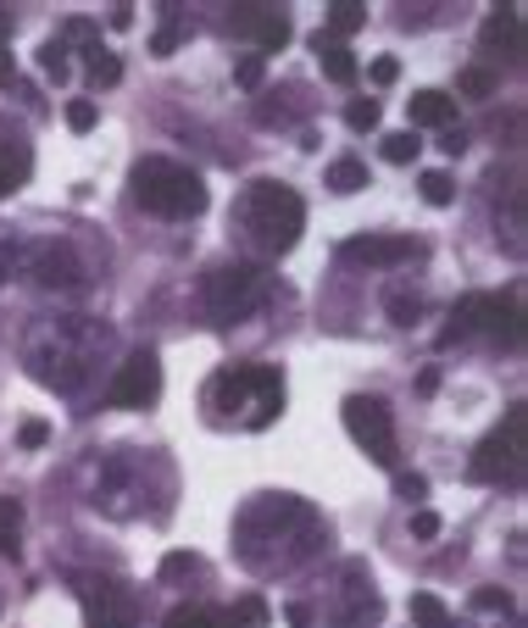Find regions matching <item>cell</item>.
<instances>
[{"mask_svg":"<svg viewBox=\"0 0 528 628\" xmlns=\"http://www.w3.org/2000/svg\"><path fill=\"white\" fill-rule=\"evenodd\" d=\"M378 117H384V106H378V101H351V106H345V123H351L356 134L378 128Z\"/></svg>","mask_w":528,"mask_h":628,"instance_id":"obj_35","label":"cell"},{"mask_svg":"<svg viewBox=\"0 0 528 628\" xmlns=\"http://www.w3.org/2000/svg\"><path fill=\"white\" fill-rule=\"evenodd\" d=\"M462 340H490L506 351H523V289H501V296H462L440 346H462Z\"/></svg>","mask_w":528,"mask_h":628,"instance_id":"obj_7","label":"cell"},{"mask_svg":"<svg viewBox=\"0 0 528 628\" xmlns=\"http://www.w3.org/2000/svg\"><path fill=\"white\" fill-rule=\"evenodd\" d=\"M440 151H445V156H462V151H467V134H462V123H451V128H445Z\"/></svg>","mask_w":528,"mask_h":628,"instance_id":"obj_43","label":"cell"},{"mask_svg":"<svg viewBox=\"0 0 528 628\" xmlns=\"http://www.w3.org/2000/svg\"><path fill=\"white\" fill-rule=\"evenodd\" d=\"M356 28H367V7H356V0H340V7L328 12V39H351Z\"/></svg>","mask_w":528,"mask_h":628,"instance_id":"obj_25","label":"cell"},{"mask_svg":"<svg viewBox=\"0 0 528 628\" xmlns=\"http://www.w3.org/2000/svg\"><path fill=\"white\" fill-rule=\"evenodd\" d=\"M17 84V62H12V45H0V89Z\"/></svg>","mask_w":528,"mask_h":628,"instance_id":"obj_44","label":"cell"},{"mask_svg":"<svg viewBox=\"0 0 528 628\" xmlns=\"http://www.w3.org/2000/svg\"><path fill=\"white\" fill-rule=\"evenodd\" d=\"M128 196L151 217L189 223V217L206 212V178L196 167L173 162V156H146V162H134V173H128Z\"/></svg>","mask_w":528,"mask_h":628,"instance_id":"obj_6","label":"cell"},{"mask_svg":"<svg viewBox=\"0 0 528 628\" xmlns=\"http://www.w3.org/2000/svg\"><path fill=\"white\" fill-rule=\"evenodd\" d=\"M78 495L89 512L117 517V523H156L173 506V462L162 451H139V445H112V451H89L78 462Z\"/></svg>","mask_w":528,"mask_h":628,"instance_id":"obj_3","label":"cell"},{"mask_svg":"<svg viewBox=\"0 0 528 628\" xmlns=\"http://www.w3.org/2000/svg\"><path fill=\"white\" fill-rule=\"evenodd\" d=\"M485 51H501V56H523V34H517V7H501L485 17Z\"/></svg>","mask_w":528,"mask_h":628,"instance_id":"obj_20","label":"cell"},{"mask_svg":"<svg viewBox=\"0 0 528 628\" xmlns=\"http://www.w3.org/2000/svg\"><path fill=\"white\" fill-rule=\"evenodd\" d=\"M156 578H162V585H189V578H206V556H196V551H167Z\"/></svg>","mask_w":528,"mask_h":628,"instance_id":"obj_22","label":"cell"},{"mask_svg":"<svg viewBox=\"0 0 528 628\" xmlns=\"http://www.w3.org/2000/svg\"><path fill=\"white\" fill-rule=\"evenodd\" d=\"M84 628H139V590L117 573H78Z\"/></svg>","mask_w":528,"mask_h":628,"instance_id":"obj_12","label":"cell"},{"mask_svg":"<svg viewBox=\"0 0 528 628\" xmlns=\"http://www.w3.org/2000/svg\"><path fill=\"white\" fill-rule=\"evenodd\" d=\"M162 628H234L228 612H212V606H178Z\"/></svg>","mask_w":528,"mask_h":628,"instance_id":"obj_26","label":"cell"},{"mask_svg":"<svg viewBox=\"0 0 528 628\" xmlns=\"http://www.w3.org/2000/svg\"><path fill=\"white\" fill-rule=\"evenodd\" d=\"M328 551V517L290 490L251 495L234 512V556L251 578H290Z\"/></svg>","mask_w":528,"mask_h":628,"instance_id":"obj_1","label":"cell"},{"mask_svg":"<svg viewBox=\"0 0 528 628\" xmlns=\"http://www.w3.org/2000/svg\"><path fill=\"white\" fill-rule=\"evenodd\" d=\"M395 78H401V62H395V56H378V62H373V84H378V89H390Z\"/></svg>","mask_w":528,"mask_h":628,"instance_id":"obj_42","label":"cell"},{"mask_svg":"<svg viewBox=\"0 0 528 628\" xmlns=\"http://www.w3.org/2000/svg\"><path fill=\"white\" fill-rule=\"evenodd\" d=\"M412 617H417V628H456V617L440 595H412Z\"/></svg>","mask_w":528,"mask_h":628,"instance_id":"obj_28","label":"cell"},{"mask_svg":"<svg viewBox=\"0 0 528 628\" xmlns=\"http://www.w3.org/2000/svg\"><path fill=\"white\" fill-rule=\"evenodd\" d=\"M417 151H423V139H412V134H390V139H384V162H395V167L417 162Z\"/></svg>","mask_w":528,"mask_h":628,"instance_id":"obj_34","label":"cell"},{"mask_svg":"<svg viewBox=\"0 0 528 628\" xmlns=\"http://www.w3.org/2000/svg\"><path fill=\"white\" fill-rule=\"evenodd\" d=\"M162 401V356L146 346V351H134V356H123L117 367H112V378H106V406H117V412H146V406H156Z\"/></svg>","mask_w":528,"mask_h":628,"instance_id":"obj_14","label":"cell"},{"mask_svg":"<svg viewBox=\"0 0 528 628\" xmlns=\"http://www.w3.org/2000/svg\"><path fill=\"white\" fill-rule=\"evenodd\" d=\"M228 34H246L256 45L251 56L267 62V51H284V45H290V17L278 7H239V12H228Z\"/></svg>","mask_w":528,"mask_h":628,"instance_id":"obj_16","label":"cell"},{"mask_svg":"<svg viewBox=\"0 0 528 628\" xmlns=\"http://www.w3.org/2000/svg\"><path fill=\"white\" fill-rule=\"evenodd\" d=\"M228 623H234V628H239V623H246V628H267V601H262V595H246V601H234Z\"/></svg>","mask_w":528,"mask_h":628,"instance_id":"obj_33","label":"cell"},{"mask_svg":"<svg viewBox=\"0 0 528 628\" xmlns=\"http://www.w3.org/2000/svg\"><path fill=\"white\" fill-rule=\"evenodd\" d=\"M428 246L423 239H412V234H356V239H345L340 256L345 267H367V273H390V267H406V262H417Z\"/></svg>","mask_w":528,"mask_h":628,"instance_id":"obj_15","label":"cell"},{"mask_svg":"<svg viewBox=\"0 0 528 628\" xmlns=\"http://www.w3.org/2000/svg\"><path fill=\"white\" fill-rule=\"evenodd\" d=\"M17 551H23V501L0 495V556H17Z\"/></svg>","mask_w":528,"mask_h":628,"instance_id":"obj_21","label":"cell"},{"mask_svg":"<svg viewBox=\"0 0 528 628\" xmlns=\"http://www.w3.org/2000/svg\"><path fill=\"white\" fill-rule=\"evenodd\" d=\"M234 84H239V89H262V56L239 62V67H234Z\"/></svg>","mask_w":528,"mask_h":628,"instance_id":"obj_40","label":"cell"},{"mask_svg":"<svg viewBox=\"0 0 528 628\" xmlns=\"http://www.w3.org/2000/svg\"><path fill=\"white\" fill-rule=\"evenodd\" d=\"M417 189H423V201H428V206H451V201H456V184H451L445 173H423Z\"/></svg>","mask_w":528,"mask_h":628,"instance_id":"obj_30","label":"cell"},{"mask_svg":"<svg viewBox=\"0 0 528 628\" xmlns=\"http://www.w3.org/2000/svg\"><path fill=\"white\" fill-rule=\"evenodd\" d=\"M362 184H367V162H356V156L328 162V189H334V196H356Z\"/></svg>","mask_w":528,"mask_h":628,"instance_id":"obj_24","label":"cell"},{"mask_svg":"<svg viewBox=\"0 0 528 628\" xmlns=\"http://www.w3.org/2000/svg\"><path fill=\"white\" fill-rule=\"evenodd\" d=\"M435 535H440V512L417 506V512H412V540H435Z\"/></svg>","mask_w":528,"mask_h":628,"instance_id":"obj_39","label":"cell"},{"mask_svg":"<svg viewBox=\"0 0 528 628\" xmlns=\"http://www.w3.org/2000/svg\"><path fill=\"white\" fill-rule=\"evenodd\" d=\"M23 278L45 296H89L95 289V267L89 256L73 246L67 234H45V239H23Z\"/></svg>","mask_w":528,"mask_h":628,"instance_id":"obj_9","label":"cell"},{"mask_svg":"<svg viewBox=\"0 0 528 628\" xmlns=\"http://www.w3.org/2000/svg\"><path fill=\"white\" fill-rule=\"evenodd\" d=\"M95 117H101V112H95V101H73V106H67V128H73V134H89Z\"/></svg>","mask_w":528,"mask_h":628,"instance_id":"obj_38","label":"cell"},{"mask_svg":"<svg viewBox=\"0 0 528 628\" xmlns=\"http://www.w3.org/2000/svg\"><path fill=\"white\" fill-rule=\"evenodd\" d=\"M45 440H51V423H45V417H28V423L17 428V445H23V451H39Z\"/></svg>","mask_w":528,"mask_h":628,"instance_id":"obj_37","label":"cell"},{"mask_svg":"<svg viewBox=\"0 0 528 628\" xmlns=\"http://www.w3.org/2000/svg\"><path fill=\"white\" fill-rule=\"evenodd\" d=\"M473 606H478V612H501V617H512V595H501V590H478Z\"/></svg>","mask_w":528,"mask_h":628,"instance_id":"obj_41","label":"cell"},{"mask_svg":"<svg viewBox=\"0 0 528 628\" xmlns=\"http://www.w3.org/2000/svg\"><path fill=\"white\" fill-rule=\"evenodd\" d=\"M0 34H12V17H7V12H0Z\"/></svg>","mask_w":528,"mask_h":628,"instance_id":"obj_46","label":"cell"},{"mask_svg":"<svg viewBox=\"0 0 528 628\" xmlns=\"http://www.w3.org/2000/svg\"><path fill=\"white\" fill-rule=\"evenodd\" d=\"M112 351H117L112 323L84 317V312L34 317V323L23 328V362H28V373H34L51 395H62V401L95 395L101 373L112 367Z\"/></svg>","mask_w":528,"mask_h":628,"instance_id":"obj_2","label":"cell"},{"mask_svg":"<svg viewBox=\"0 0 528 628\" xmlns=\"http://www.w3.org/2000/svg\"><path fill=\"white\" fill-rule=\"evenodd\" d=\"M345 434L356 440V451H367V462L395 467L401 462V434H395V412L378 395H351L345 401Z\"/></svg>","mask_w":528,"mask_h":628,"instance_id":"obj_13","label":"cell"},{"mask_svg":"<svg viewBox=\"0 0 528 628\" xmlns=\"http://www.w3.org/2000/svg\"><path fill=\"white\" fill-rule=\"evenodd\" d=\"M28 173H34V145L12 123H0V201L17 196V189L28 184Z\"/></svg>","mask_w":528,"mask_h":628,"instance_id":"obj_17","label":"cell"},{"mask_svg":"<svg viewBox=\"0 0 528 628\" xmlns=\"http://www.w3.org/2000/svg\"><path fill=\"white\" fill-rule=\"evenodd\" d=\"M395 495H401L406 506H417V501L428 495V478H423V473H395Z\"/></svg>","mask_w":528,"mask_h":628,"instance_id":"obj_36","label":"cell"},{"mask_svg":"<svg viewBox=\"0 0 528 628\" xmlns=\"http://www.w3.org/2000/svg\"><path fill=\"white\" fill-rule=\"evenodd\" d=\"M206 417L217 428L262 434L284 412V373L273 362H228L206 378Z\"/></svg>","mask_w":528,"mask_h":628,"instance_id":"obj_4","label":"cell"},{"mask_svg":"<svg viewBox=\"0 0 528 628\" xmlns=\"http://www.w3.org/2000/svg\"><path fill=\"white\" fill-rule=\"evenodd\" d=\"M323 617L328 628H378L384 623V595L373 585L367 562H340V573L328 578V595H323Z\"/></svg>","mask_w":528,"mask_h":628,"instance_id":"obj_11","label":"cell"},{"mask_svg":"<svg viewBox=\"0 0 528 628\" xmlns=\"http://www.w3.org/2000/svg\"><path fill=\"white\" fill-rule=\"evenodd\" d=\"M312 51H317V62H323V73H328L334 84H356L362 67H356V56H351L345 39H328V34L317 28V34H312Z\"/></svg>","mask_w":528,"mask_h":628,"instance_id":"obj_18","label":"cell"},{"mask_svg":"<svg viewBox=\"0 0 528 628\" xmlns=\"http://www.w3.org/2000/svg\"><path fill=\"white\" fill-rule=\"evenodd\" d=\"M290 623H296V628H312L317 617H312V606H306V601H296V606H290Z\"/></svg>","mask_w":528,"mask_h":628,"instance_id":"obj_45","label":"cell"},{"mask_svg":"<svg viewBox=\"0 0 528 628\" xmlns=\"http://www.w3.org/2000/svg\"><path fill=\"white\" fill-rule=\"evenodd\" d=\"M412 123H417V128H451V123H456V95H445V89H417V95H412Z\"/></svg>","mask_w":528,"mask_h":628,"instance_id":"obj_19","label":"cell"},{"mask_svg":"<svg viewBox=\"0 0 528 628\" xmlns=\"http://www.w3.org/2000/svg\"><path fill=\"white\" fill-rule=\"evenodd\" d=\"M39 67L51 73L56 84H62V78L73 73V56H67V45H62V39H45V51H39Z\"/></svg>","mask_w":528,"mask_h":628,"instance_id":"obj_31","label":"cell"},{"mask_svg":"<svg viewBox=\"0 0 528 628\" xmlns=\"http://www.w3.org/2000/svg\"><path fill=\"white\" fill-rule=\"evenodd\" d=\"M234 228L256 256H284V251H296V239L306 228V201L290 184L256 178V184H246V196L234 201Z\"/></svg>","mask_w":528,"mask_h":628,"instance_id":"obj_5","label":"cell"},{"mask_svg":"<svg viewBox=\"0 0 528 628\" xmlns=\"http://www.w3.org/2000/svg\"><path fill=\"white\" fill-rule=\"evenodd\" d=\"M456 89L473 95V101H490V95H495V73H490V67H467V73L456 78Z\"/></svg>","mask_w":528,"mask_h":628,"instance_id":"obj_32","label":"cell"},{"mask_svg":"<svg viewBox=\"0 0 528 628\" xmlns=\"http://www.w3.org/2000/svg\"><path fill=\"white\" fill-rule=\"evenodd\" d=\"M84 62H89V84H117L123 78V62L112 51H101V39L84 45Z\"/></svg>","mask_w":528,"mask_h":628,"instance_id":"obj_27","label":"cell"},{"mask_svg":"<svg viewBox=\"0 0 528 628\" xmlns=\"http://www.w3.org/2000/svg\"><path fill=\"white\" fill-rule=\"evenodd\" d=\"M267 301H273V273H267V262H239V256H234V262H217V267L206 273V284H201V306H206V317L223 323V328L256 317Z\"/></svg>","mask_w":528,"mask_h":628,"instance_id":"obj_8","label":"cell"},{"mask_svg":"<svg viewBox=\"0 0 528 628\" xmlns=\"http://www.w3.org/2000/svg\"><path fill=\"white\" fill-rule=\"evenodd\" d=\"M162 17H167V23L156 28V39H151V51H156V56H173L178 45H184V34H189V23H184V12H178V7H167Z\"/></svg>","mask_w":528,"mask_h":628,"instance_id":"obj_29","label":"cell"},{"mask_svg":"<svg viewBox=\"0 0 528 628\" xmlns=\"http://www.w3.org/2000/svg\"><path fill=\"white\" fill-rule=\"evenodd\" d=\"M523 428H528V406L517 401L501 428H490L485 440H478L473 462H467V478L473 485H495V490H523V478H528V440H523Z\"/></svg>","mask_w":528,"mask_h":628,"instance_id":"obj_10","label":"cell"},{"mask_svg":"<svg viewBox=\"0 0 528 628\" xmlns=\"http://www.w3.org/2000/svg\"><path fill=\"white\" fill-rule=\"evenodd\" d=\"M423 289H406V284H395L390 296H384V312H390V323H401V328H412L417 317H423Z\"/></svg>","mask_w":528,"mask_h":628,"instance_id":"obj_23","label":"cell"}]
</instances>
